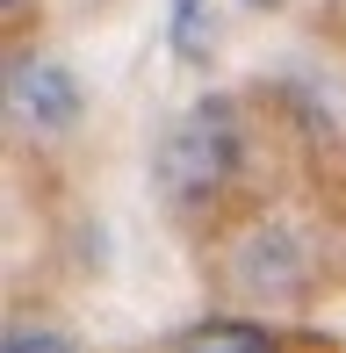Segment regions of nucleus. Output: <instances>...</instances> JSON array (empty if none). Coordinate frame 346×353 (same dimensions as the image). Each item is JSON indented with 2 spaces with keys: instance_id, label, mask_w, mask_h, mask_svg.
I'll use <instances>...</instances> for the list:
<instances>
[{
  "instance_id": "obj_3",
  "label": "nucleus",
  "mask_w": 346,
  "mask_h": 353,
  "mask_svg": "<svg viewBox=\"0 0 346 353\" xmlns=\"http://www.w3.org/2000/svg\"><path fill=\"white\" fill-rule=\"evenodd\" d=\"M181 353H281L260 325H238V317H216V325H195L181 339Z\"/></svg>"
},
{
  "instance_id": "obj_5",
  "label": "nucleus",
  "mask_w": 346,
  "mask_h": 353,
  "mask_svg": "<svg viewBox=\"0 0 346 353\" xmlns=\"http://www.w3.org/2000/svg\"><path fill=\"white\" fill-rule=\"evenodd\" d=\"M8 353H72V346L58 339V332H14V339H8Z\"/></svg>"
},
{
  "instance_id": "obj_2",
  "label": "nucleus",
  "mask_w": 346,
  "mask_h": 353,
  "mask_svg": "<svg viewBox=\"0 0 346 353\" xmlns=\"http://www.w3.org/2000/svg\"><path fill=\"white\" fill-rule=\"evenodd\" d=\"M8 101H14L22 123H43V130H65L80 116V87H72V72L58 58H22L14 79H8Z\"/></svg>"
},
{
  "instance_id": "obj_1",
  "label": "nucleus",
  "mask_w": 346,
  "mask_h": 353,
  "mask_svg": "<svg viewBox=\"0 0 346 353\" xmlns=\"http://www.w3.org/2000/svg\"><path fill=\"white\" fill-rule=\"evenodd\" d=\"M159 173H166V188H173L181 202L210 195V188L231 173V108H224V101L187 108V116L173 123L166 152H159Z\"/></svg>"
},
{
  "instance_id": "obj_4",
  "label": "nucleus",
  "mask_w": 346,
  "mask_h": 353,
  "mask_svg": "<svg viewBox=\"0 0 346 353\" xmlns=\"http://www.w3.org/2000/svg\"><path fill=\"white\" fill-rule=\"evenodd\" d=\"M173 43L181 51H202L210 29H202V0H173Z\"/></svg>"
}]
</instances>
